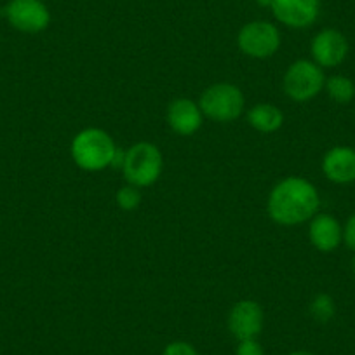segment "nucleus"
Returning <instances> with one entry per match:
<instances>
[{
	"mask_svg": "<svg viewBox=\"0 0 355 355\" xmlns=\"http://www.w3.org/2000/svg\"><path fill=\"white\" fill-rule=\"evenodd\" d=\"M320 197L313 183L300 176L284 178L272 189L266 211L268 216L284 227H296L317 214Z\"/></svg>",
	"mask_w": 355,
	"mask_h": 355,
	"instance_id": "obj_1",
	"label": "nucleus"
},
{
	"mask_svg": "<svg viewBox=\"0 0 355 355\" xmlns=\"http://www.w3.org/2000/svg\"><path fill=\"white\" fill-rule=\"evenodd\" d=\"M115 152H117V146L112 136L98 128L84 129L71 141V159L80 169L89 171V173L110 167Z\"/></svg>",
	"mask_w": 355,
	"mask_h": 355,
	"instance_id": "obj_2",
	"label": "nucleus"
},
{
	"mask_svg": "<svg viewBox=\"0 0 355 355\" xmlns=\"http://www.w3.org/2000/svg\"><path fill=\"white\" fill-rule=\"evenodd\" d=\"M164 169V157L153 143H136L125 150L124 176L136 189L150 187L157 182Z\"/></svg>",
	"mask_w": 355,
	"mask_h": 355,
	"instance_id": "obj_3",
	"label": "nucleus"
},
{
	"mask_svg": "<svg viewBox=\"0 0 355 355\" xmlns=\"http://www.w3.org/2000/svg\"><path fill=\"white\" fill-rule=\"evenodd\" d=\"M199 107L207 119L214 122H234L242 115L245 107L241 89L228 82H220L202 93Z\"/></svg>",
	"mask_w": 355,
	"mask_h": 355,
	"instance_id": "obj_4",
	"label": "nucleus"
},
{
	"mask_svg": "<svg viewBox=\"0 0 355 355\" xmlns=\"http://www.w3.org/2000/svg\"><path fill=\"white\" fill-rule=\"evenodd\" d=\"M284 93L298 103L313 100L326 85V75L317 63L309 60H298L286 70Z\"/></svg>",
	"mask_w": 355,
	"mask_h": 355,
	"instance_id": "obj_5",
	"label": "nucleus"
},
{
	"mask_svg": "<svg viewBox=\"0 0 355 355\" xmlns=\"http://www.w3.org/2000/svg\"><path fill=\"white\" fill-rule=\"evenodd\" d=\"M237 46L245 56L254 60L272 58L281 47V33L270 21H251L241 28L237 35Z\"/></svg>",
	"mask_w": 355,
	"mask_h": 355,
	"instance_id": "obj_6",
	"label": "nucleus"
},
{
	"mask_svg": "<svg viewBox=\"0 0 355 355\" xmlns=\"http://www.w3.org/2000/svg\"><path fill=\"white\" fill-rule=\"evenodd\" d=\"M4 16L21 33H40L51 25V11L42 0H9Z\"/></svg>",
	"mask_w": 355,
	"mask_h": 355,
	"instance_id": "obj_7",
	"label": "nucleus"
},
{
	"mask_svg": "<svg viewBox=\"0 0 355 355\" xmlns=\"http://www.w3.org/2000/svg\"><path fill=\"white\" fill-rule=\"evenodd\" d=\"M263 322H265L263 309L252 300H241L235 303L227 319L228 331L237 341L258 338L263 331Z\"/></svg>",
	"mask_w": 355,
	"mask_h": 355,
	"instance_id": "obj_8",
	"label": "nucleus"
},
{
	"mask_svg": "<svg viewBox=\"0 0 355 355\" xmlns=\"http://www.w3.org/2000/svg\"><path fill=\"white\" fill-rule=\"evenodd\" d=\"M348 40L340 30L324 28L317 33L310 44L312 61L320 68H336L347 60Z\"/></svg>",
	"mask_w": 355,
	"mask_h": 355,
	"instance_id": "obj_9",
	"label": "nucleus"
},
{
	"mask_svg": "<svg viewBox=\"0 0 355 355\" xmlns=\"http://www.w3.org/2000/svg\"><path fill=\"white\" fill-rule=\"evenodd\" d=\"M272 15L289 28H309L317 21L320 0H272Z\"/></svg>",
	"mask_w": 355,
	"mask_h": 355,
	"instance_id": "obj_10",
	"label": "nucleus"
},
{
	"mask_svg": "<svg viewBox=\"0 0 355 355\" xmlns=\"http://www.w3.org/2000/svg\"><path fill=\"white\" fill-rule=\"evenodd\" d=\"M322 173L331 183L350 185L355 182V148L333 146L322 159Z\"/></svg>",
	"mask_w": 355,
	"mask_h": 355,
	"instance_id": "obj_11",
	"label": "nucleus"
},
{
	"mask_svg": "<svg viewBox=\"0 0 355 355\" xmlns=\"http://www.w3.org/2000/svg\"><path fill=\"white\" fill-rule=\"evenodd\" d=\"M204 114L199 103L189 98H178L167 108V124L176 135L192 136L200 129Z\"/></svg>",
	"mask_w": 355,
	"mask_h": 355,
	"instance_id": "obj_12",
	"label": "nucleus"
},
{
	"mask_svg": "<svg viewBox=\"0 0 355 355\" xmlns=\"http://www.w3.org/2000/svg\"><path fill=\"white\" fill-rule=\"evenodd\" d=\"M309 237L317 251L333 252L343 242V227L333 214L317 213L310 220Z\"/></svg>",
	"mask_w": 355,
	"mask_h": 355,
	"instance_id": "obj_13",
	"label": "nucleus"
},
{
	"mask_svg": "<svg viewBox=\"0 0 355 355\" xmlns=\"http://www.w3.org/2000/svg\"><path fill=\"white\" fill-rule=\"evenodd\" d=\"M248 121L256 131L270 135V132L279 131L284 124V115L275 105L270 103H259L249 110Z\"/></svg>",
	"mask_w": 355,
	"mask_h": 355,
	"instance_id": "obj_14",
	"label": "nucleus"
},
{
	"mask_svg": "<svg viewBox=\"0 0 355 355\" xmlns=\"http://www.w3.org/2000/svg\"><path fill=\"white\" fill-rule=\"evenodd\" d=\"M324 89L327 91V96L340 105L350 103L355 98V84L347 75H333L326 78Z\"/></svg>",
	"mask_w": 355,
	"mask_h": 355,
	"instance_id": "obj_15",
	"label": "nucleus"
},
{
	"mask_svg": "<svg viewBox=\"0 0 355 355\" xmlns=\"http://www.w3.org/2000/svg\"><path fill=\"white\" fill-rule=\"evenodd\" d=\"M334 313H336V303L331 298L329 295L322 293V295H317L315 298L310 303V315L313 317V320L320 324H326L329 320H333Z\"/></svg>",
	"mask_w": 355,
	"mask_h": 355,
	"instance_id": "obj_16",
	"label": "nucleus"
},
{
	"mask_svg": "<svg viewBox=\"0 0 355 355\" xmlns=\"http://www.w3.org/2000/svg\"><path fill=\"white\" fill-rule=\"evenodd\" d=\"M115 200H117V206L121 209L135 211L141 204V193H139V189H136L132 185L122 187V189L117 190Z\"/></svg>",
	"mask_w": 355,
	"mask_h": 355,
	"instance_id": "obj_17",
	"label": "nucleus"
},
{
	"mask_svg": "<svg viewBox=\"0 0 355 355\" xmlns=\"http://www.w3.org/2000/svg\"><path fill=\"white\" fill-rule=\"evenodd\" d=\"M162 355H199V352L189 341H173L164 348Z\"/></svg>",
	"mask_w": 355,
	"mask_h": 355,
	"instance_id": "obj_18",
	"label": "nucleus"
},
{
	"mask_svg": "<svg viewBox=\"0 0 355 355\" xmlns=\"http://www.w3.org/2000/svg\"><path fill=\"white\" fill-rule=\"evenodd\" d=\"M235 355H265V350H263V347H261V343L258 341V338H254V340L239 341Z\"/></svg>",
	"mask_w": 355,
	"mask_h": 355,
	"instance_id": "obj_19",
	"label": "nucleus"
},
{
	"mask_svg": "<svg viewBox=\"0 0 355 355\" xmlns=\"http://www.w3.org/2000/svg\"><path fill=\"white\" fill-rule=\"evenodd\" d=\"M343 242L350 251L355 252V213L347 220L343 227Z\"/></svg>",
	"mask_w": 355,
	"mask_h": 355,
	"instance_id": "obj_20",
	"label": "nucleus"
},
{
	"mask_svg": "<svg viewBox=\"0 0 355 355\" xmlns=\"http://www.w3.org/2000/svg\"><path fill=\"white\" fill-rule=\"evenodd\" d=\"M288 355H315V354H313V352H310V350H295V352H291V354H288Z\"/></svg>",
	"mask_w": 355,
	"mask_h": 355,
	"instance_id": "obj_21",
	"label": "nucleus"
},
{
	"mask_svg": "<svg viewBox=\"0 0 355 355\" xmlns=\"http://www.w3.org/2000/svg\"><path fill=\"white\" fill-rule=\"evenodd\" d=\"M259 6H263V8H270L272 4V0H256Z\"/></svg>",
	"mask_w": 355,
	"mask_h": 355,
	"instance_id": "obj_22",
	"label": "nucleus"
},
{
	"mask_svg": "<svg viewBox=\"0 0 355 355\" xmlns=\"http://www.w3.org/2000/svg\"><path fill=\"white\" fill-rule=\"evenodd\" d=\"M352 270H354V274H355V256H354V259H352Z\"/></svg>",
	"mask_w": 355,
	"mask_h": 355,
	"instance_id": "obj_23",
	"label": "nucleus"
}]
</instances>
